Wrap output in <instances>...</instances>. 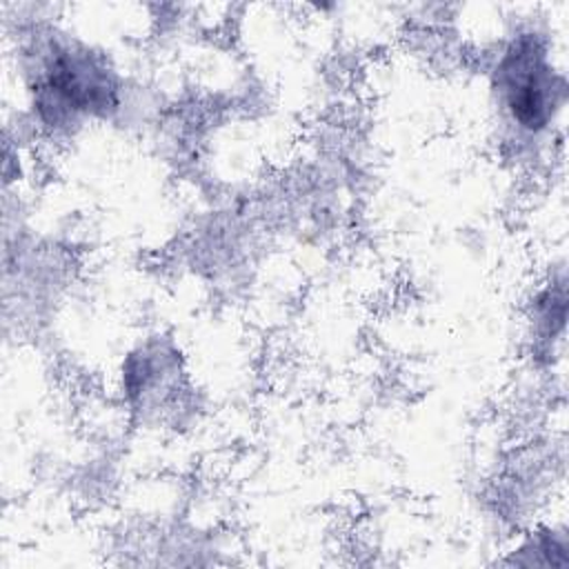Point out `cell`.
Segmentation results:
<instances>
[{"label": "cell", "instance_id": "cell-1", "mask_svg": "<svg viewBox=\"0 0 569 569\" xmlns=\"http://www.w3.org/2000/svg\"><path fill=\"white\" fill-rule=\"evenodd\" d=\"M29 91L38 120L51 129L107 116L118 107V78L100 53L53 38L42 42L29 69Z\"/></svg>", "mask_w": 569, "mask_h": 569}, {"label": "cell", "instance_id": "cell-2", "mask_svg": "<svg viewBox=\"0 0 569 569\" xmlns=\"http://www.w3.org/2000/svg\"><path fill=\"white\" fill-rule=\"evenodd\" d=\"M491 89L505 120L527 136L547 131L565 102V78L536 31H520L502 47L491 69Z\"/></svg>", "mask_w": 569, "mask_h": 569}]
</instances>
